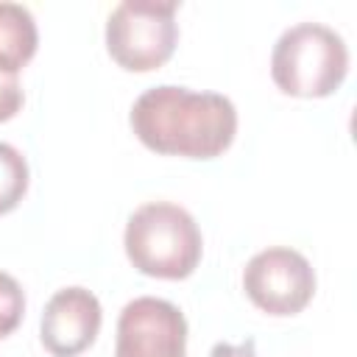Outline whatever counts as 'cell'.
<instances>
[{"label": "cell", "mask_w": 357, "mask_h": 357, "mask_svg": "<svg viewBox=\"0 0 357 357\" xmlns=\"http://www.w3.org/2000/svg\"><path fill=\"white\" fill-rule=\"evenodd\" d=\"M209 357H259L257 354V346L254 340H245V343H215Z\"/></svg>", "instance_id": "12"}, {"label": "cell", "mask_w": 357, "mask_h": 357, "mask_svg": "<svg viewBox=\"0 0 357 357\" xmlns=\"http://www.w3.org/2000/svg\"><path fill=\"white\" fill-rule=\"evenodd\" d=\"M22 100H25V95H22L20 78L14 73L0 70V123L11 120L22 109Z\"/></svg>", "instance_id": "11"}, {"label": "cell", "mask_w": 357, "mask_h": 357, "mask_svg": "<svg viewBox=\"0 0 357 357\" xmlns=\"http://www.w3.org/2000/svg\"><path fill=\"white\" fill-rule=\"evenodd\" d=\"M22 315H25V293L11 273L0 271V340L20 326Z\"/></svg>", "instance_id": "10"}, {"label": "cell", "mask_w": 357, "mask_h": 357, "mask_svg": "<svg viewBox=\"0 0 357 357\" xmlns=\"http://www.w3.org/2000/svg\"><path fill=\"white\" fill-rule=\"evenodd\" d=\"M39 47L33 14L20 3H0V70L20 73Z\"/></svg>", "instance_id": "8"}, {"label": "cell", "mask_w": 357, "mask_h": 357, "mask_svg": "<svg viewBox=\"0 0 357 357\" xmlns=\"http://www.w3.org/2000/svg\"><path fill=\"white\" fill-rule=\"evenodd\" d=\"M28 178L31 173L25 156L14 145L0 142V215L20 206L28 192Z\"/></svg>", "instance_id": "9"}, {"label": "cell", "mask_w": 357, "mask_h": 357, "mask_svg": "<svg viewBox=\"0 0 357 357\" xmlns=\"http://www.w3.org/2000/svg\"><path fill=\"white\" fill-rule=\"evenodd\" d=\"M114 357H187L184 312L153 296L128 301L117 318Z\"/></svg>", "instance_id": "6"}, {"label": "cell", "mask_w": 357, "mask_h": 357, "mask_svg": "<svg viewBox=\"0 0 357 357\" xmlns=\"http://www.w3.org/2000/svg\"><path fill=\"white\" fill-rule=\"evenodd\" d=\"M100 324L103 310L98 296L86 287H64L45 304L39 337L53 357H78L95 343Z\"/></svg>", "instance_id": "7"}, {"label": "cell", "mask_w": 357, "mask_h": 357, "mask_svg": "<svg viewBox=\"0 0 357 357\" xmlns=\"http://www.w3.org/2000/svg\"><path fill=\"white\" fill-rule=\"evenodd\" d=\"M243 290L268 315H296L315 296V271L301 251L271 245L245 262Z\"/></svg>", "instance_id": "5"}, {"label": "cell", "mask_w": 357, "mask_h": 357, "mask_svg": "<svg viewBox=\"0 0 357 357\" xmlns=\"http://www.w3.org/2000/svg\"><path fill=\"white\" fill-rule=\"evenodd\" d=\"M349 73V47L337 31L321 22L290 25L273 45L271 78L293 98H326Z\"/></svg>", "instance_id": "3"}, {"label": "cell", "mask_w": 357, "mask_h": 357, "mask_svg": "<svg viewBox=\"0 0 357 357\" xmlns=\"http://www.w3.org/2000/svg\"><path fill=\"white\" fill-rule=\"evenodd\" d=\"M178 3L126 0L106 20V50L128 73L159 70L176 50Z\"/></svg>", "instance_id": "4"}, {"label": "cell", "mask_w": 357, "mask_h": 357, "mask_svg": "<svg viewBox=\"0 0 357 357\" xmlns=\"http://www.w3.org/2000/svg\"><path fill=\"white\" fill-rule=\"evenodd\" d=\"M128 262L153 279H187L204 254L195 218L170 201H151L131 212L123 234Z\"/></svg>", "instance_id": "2"}, {"label": "cell", "mask_w": 357, "mask_h": 357, "mask_svg": "<svg viewBox=\"0 0 357 357\" xmlns=\"http://www.w3.org/2000/svg\"><path fill=\"white\" fill-rule=\"evenodd\" d=\"M137 139L162 156L215 159L237 134V109L220 92L162 84L145 89L128 114Z\"/></svg>", "instance_id": "1"}]
</instances>
